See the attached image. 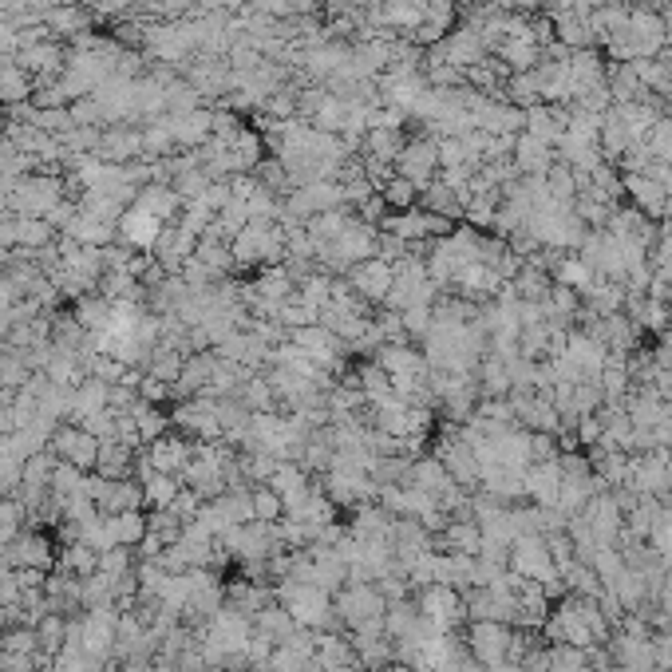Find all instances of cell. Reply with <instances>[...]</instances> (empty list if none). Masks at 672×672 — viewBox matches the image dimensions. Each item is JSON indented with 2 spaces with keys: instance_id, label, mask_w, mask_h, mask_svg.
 Instances as JSON below:
<instances>
[{
  "instance_id": "cell-12",
  "label": "cell",
  "mask_w": 672,
  "mask_h": 672,
  "mask_svg": "<svg viewBox=\"0 0 672 672\" xmlns=\"http://www.w3.org/2000/svg\"><path fill=\"white\" fill-rule=\"evenodd\" d=\"M289 340L309 356V360H317L321 368L325 364H336V356H340V336L333 329H325V325H305V329H293Z\"/></svg>"
},
{
  "instance_id": "cell-4",
  "label": "cell",
  "mask_w": 672,
  "mask_h": 672,
  "mask_svg": "<svg viewBox=\"0 0 672 672\" xmlns=\"http://www.w3.org/2000/svg\"><path fill=\"white\" fill-rule=\"evenodd\" d=\"M380 368H384V376L392 380V388H396V396H408V392H416L423 384V360L412 352V348H404V344H388V348H380V360H376Z\"/></svg>"
},
{
  "instance_id": "cell-15",
  "label": "cell",
  "mask_w": 672,
  "mask_h": 672,
  "mask_svg": "<svg viewBox=\"0 0 672 672\" xmlns=\"http://www.w3.org/2000/svg\"><path fill=\"white\" fill-rule=\"evenodd\" d=\"M131 463H135V447H127L119 439H103L99 443V459H95V475H103V479H131Z\"/></svg>"
},
{
  "instance_id": "cell-11",
  "label": "cell",
  "mask_w": 672,
  "mask_h": 672,
  "mask_svg": "<svg viewBox=\"0 0 672 672\" xmlns=\"http://www.w3.org/2000/svg\"><path fill=\"white\" fill-rule=\"evenodd\" d=\"M4 558H8V566H20V570H52V542L44 538V534H20L8 550H4Z\"/></svg>"
},
{
  "instance_id": "cell-22",
  "label": "cell",
  "mask_w": 672,
  "mask_h": 672,
  "mask_svg": "<svg viewBox=\"0 0 672 672\" xmlns=\"http://www.w3.org/2000/svg\"><path fill=\"white\" fill-rule=\"evenodd\" d=\"M253 522H277V518H285V503H281V495L273 491V487H253Z\"/></svg>"
},
{
  "instance_id": "cell-27",
  "label": "cell",
  "mask_w": 672,
  "mask_h": 672,
  "mask_svg": "<svg viewBox=\"0 0 672 672\" xmlns=\"http://www.w3.org/2000/svg\"><path fill=\"white\" fill-rule=\"evenodd\" d=\"M28 95V84H24V76L20 72H0V99H24Z\"/></svg>"
},
{
  "instance_id": "cell-31",
  "label": "cell",
  "mask_w": 672,
  "mask_h": 672,
  "mask_svg": "<svg viewBox=\"0 0 672 672\" xmlns=\"http://www.w3.org/2000/svg\"><path fill=\"white\" fill-rule=\"evenodd\" d=\"M669 672H672V669H669Z\"/></svg>"
},
{
  "instance_id": "cell-29",
  "label": "cell",
  "mask_w": 672,
  "mask_h": 672,
  "mask_svg": "<svg viewBox=\"0 0 672 672\" xmlns=\"http://www.w3.org/2000/svg\"><path fill=\"white\" fill-rule=\"evenodd\" d=\"M8 329H12V301L0 297V336L8 333Z\"/></svg>"
},
{
  "instance_id": "cell-23",
  "label": "cell",
  "mask_w": 672,
  "mask_h": 672,
  "mask_svg": "<svg viewBox=\"0 0 672 672\" xmlns=\"http://www.w3.org/2000/svg\"><path fill=\"white\" fill-rule=\"evenodd\" d=\"M139 210H147V214H155L159 222L163 218H170L174 210H178V194L174 190H163V186H151V190H143L139 194V202H135Z\"/></svg>"
},
{
  "instance_id": "cell-21",
  "label": "cell",
  "mask_w": 672,
  "mask_h": 672,
  "mask_svg": "<svg viewBox=\"0 0 672 672\" xmlns=\"http://www.w3.org/2000/svg\"><path fill=\"white\" fill-rule=\"evenodd\" d=\"M20 522H24V503L20 499H0V554L20 538Z\"/></svg>"
},
{
  "instance_id": "cell-13",
  "label": "cell",
  "mask_w": 672,
  "mask_h": 672,
  "mask_svg": "<svg viewBox=\"0 0 672 672\" xmlns=\"http://www.w3.org/2000/svg\"><path fill=\"white\" fill-rule=\"evenodd\" d=\"M119 234H123V242H131L135 250H151V246L163 238V222H159L155 214L131 206L127 214H119Z\"/></svg>"
},
{
  "instance_id": "cell-5",
  "label": "cell",
  "mask_w": 672,
  "mask_h": 672,
  "mask_svg": "<svg viewBox=\"0 0 672 672\" xmlns=\"http://www.w3.org/2000/svg\"><path fill=\"white\" fill-rule=\"evenodd\" d=\"M420 613L427 621H435L443 633H455V625L467 621V601L451 586H427L420 597Z\"/></svg>"
},
{
  "instance_id": "cell-25",
  "label": "cell",
  "mask_w": 672,
  "mask_h": 672,
  "mask_svg": "<svg viewBox=\"0 0 672 672\" xmlns=\"http://www.w3.org/2000/svg\"><path fill=\"white\" fill-rule=\"evenodd\" d=\"M139 143L143 139H135V135H107L103 139V159H131L139 151Z\"/></svg>"
},
{
  "instance_id": "cell-28",
  "label": "cell",
  "mask_w": 672,
  "mask_h": 672,
  "mask_svg": "<svg viewBox=\"0 0 672 672\" xmlns=\"http://www.w3.org/2000/svg\"><path fill=\"white\" fill-rule=\"evenodd\" d=\"M653 546L672 558V514H665L661 522H653Z\"/></svg>"
},
{
  "instance_id": "cell-17",
  "label": "cell",
  "mask_w": 672,
  "mask_h": 672,
  "mask_svg": "<svg viewBox=\"0 0 672 672\" xmlns=\"http://www.w3.org/2000/svg\"><path fill=\"white\" fill-rule=\"evenodd\" d=\"M178 491H182V479H178V475L155 471V475L143 483V506H147V510H170V503L178 499Z\"/></svg>"
},
{
  "instance_id": "cell-7",
  "label": "cell",
  "mask_w": 672,
  "mask_h": 672,
  "mask_svg": "<svg viewBox=\"0 0 672 672\" xmlns=\"http://www.w3.org/2000/svg\"><path fill=\"white\" fill-rule=\"evenodd\" d=\"M514 570H518L526 582H550V586H554V574H558V566H554L546 542L534 538V534L514 538Z\"/></svg>"
},
{
  "instance_id": "cell-6",
  "label": "cell",
  "mask_w": 672,
  "mask_h": 672,
  "mask_svg": "<svg viewBox=\"0 0 672 672\" xmlns=\"http://www.w3.org/2000/svg\"><path fill=\"white\" fill-rule=\"evenodd\" d=\"M467 653H475V661L483 669L506 665V657H510V629H506L503 621H475L471 637H467Z\"/></svg>"
},
{
  "instance_id": "cell-14",
  "label": "cell",
  "mask_w": 672,
  "mask_h": 672,
  "mask_svg": "<svg viewBox=\"0 0 672 672\" xmlns=\"http://www.w3.org/2000/svg\"><path fill=\"white\" fill-rule=\"evenodd\" d=\"M277 250H281V238H277V234H269V230H261V226H246V230L238 234L234 257H238L242 265H257V261H269Z\"/></svg>"
},
{
  "instance_id": "cell-9",
  "label": "cell",
  "mask_w": 672,
  "mask_h": 672,
  "mask_svg": "<svg viewBox=\"0 0 672 672\" xmlns=\"http://www.w3.org/2000/svg\"><path fill=\"white\" fill-rule=\"evenodd\" d=\"M190 455H194V443H190V439H182V435H159V439L147 447L151 467H155V471H163V475H178V479H182V471H186Z\"/></svg>"
},
{
  "instance_id": "cell-20",
  "label": "cell",
  "mask_w": 672,
  "mask_h": 672,
  "mask_svg": "<svg viewBox=\"0 0 672 672\" xmlns=\"http://www.w3.org/2000/svg\"><path fill=\"white\" fill-rule=\"evenodd\" d=\"M95 566H99V550H91V546H84V542H72V546L64 550V574H72V578H91Z\"/></svg>"
},
{
  "instance_id": "cell-30",
  "label": "cell",
  "mask_w": 672,
  "mask_h": 672,
  "mask_svg": "<svg viewBox=\"0 0 672 672\" xmlns=\"http://www.w3.org/2000/svg\"><path fill=\"white\" fill-rule=\"evenodd\" d=\"M242 672H261V669H253V665H246V669H242Z\"/></svg>"
},
{
  "instance_id": "cell-2",
  "label": "cell",
  "mask_w": 672,
  "mask_h": 672,
  "mask_svg": "<svg viewBox=\"0 0 672 672\" xmlns=\"http://www.w3.org/2000/svg\"><path fill=\"white\" fill-rule=\"evenodd\" d=\"M336 617L348 621L356 633L360 629H372V625H384V613H388V601L384 593L372 586V582H360V586H344L333 601Z\"/></svg>"
},
{
  "instance_id": "cell-1",
  "label": "cell",
  "mask_w": 672,
  "mask_h": 672,
  "mask_svg": "<svg viewBox=\"0 0 672 672\" xmlns=\"http://www.w3.org/2000/svg\"><path fill=\"white\" fill-rule=\"evenodd\" d=\"M277 605H285V613L297 621V629H325L333 621V593H325L313 582H293L285 578L281 586L273 589Z\"/></svg>"
},
{
  "instance_id": "cell-16",
  "label": "cell",
  "mask_w": 672,
  "mask_h": 672,
  "mask_svg": "<svg viewBox=\"0 0 672 672\" xmlns=\"http://www.w3.org/2000/svg\"><path fill=\"white\" fill-rule=\"evenodd\" d=\"M253 633L273 641V645H285L297 633V621L285 613V605H265V609L253 613Z\"/></svg>"
},
{
  "instance_id": "cell-18",
  "label": "cell",
  "mask_w": 672,
  "mask_h": 672,
  "mask_svg": "<svg viewBox=\"0 0 672 672\" xmlns=\"http://www.w3.org/2000/svg\"><path fill=\"white\" fill-rule=\"evenodd\" d=\"M111 313H115V301H99V297H87L76 305V325L84 329V333L99 336L107 325H111Z\"/></svg>"
},
{
  "instance_id": "cell-8",
  "label": "cell",
  "mask_w": 672,
  "mask_h": 672,
  "mask_svg": "<svg viewBox=\"0 0 672 672\" xmlns=\"http://www.w3.org/2000/svg\"><path fill=\"white\" fill-rule=\"evenodd\" d=\"M348 281H352V293L364 301H388V293H392V281H396V269L388 265V261H380V257H368V261H360V265H352V273H348Z\"/></svg>"
},
{
  "instance_id": "cell-24",
  "label": "cell",
  "mask_w": 672,
  "mask_h": 672,
  "mask_svg": "<svg viewBox=\"0 0 672 672\" xmlns=\"http://www.w3.org/2000/svg\"><path fill=\"white\" fill-rule=\"evenodd\" d=\"M95 574H103L111 586H115L123 574H131V554H127V546L103 550V554H99V566H95Z\"/></svg>"
},
{
  "instance_id": "cell-19",
  "label": "cell",
  "mask_w": 672,
  "mask_h": 672,
  "mask_svg": "<svg viewBox=\"0 0 672 672\" xmlns=\"http://www.w3.org/2000/svg\"><path fill=\"white\" fill-rule=\"evenodd\" d=\"M115 518V538H119V546H139L143 538H147V514L143 510H123V514H111Z\"/></svg>"
},
{
  "instance_id": "cell-26",
  "label": "cell",
  "mask_w": 672,
  "mask_h": 672,
  "mask_svg": "<svg viewBox=\"0 0 672 672\" xmlns=\"http://www.w3.org/2000/svg\"><path fill=\"white\" fill-rule=\"evenodd\" d=\"M24 380H28L24 376V360L20 356H0V388H16Z\"/></svg>"
},
{
  "instance_id": "cell-10",
  "label": "cell",
  "mask_w": 672,
  "mask_h": 672,
  "mask_svg": "<svg viewBox=\"0 0 672 672\" xmlns=\"http://www.w3.org/2000/svg\"><path fill=\"white\" fill-rule=\"evenodd\" d=\"M111 408V384L99 380V376H87L80 388H72V404H68V416L72 423H87L91 416L107 412Z\"/></svg>"
},
{
  "instance_id": "cell-3",
  "label": "cell",
  "mask_w": 672,
  "mask_h": 672,
  "mask_svg": "<svg viewBox=\"0 0 672 672\" xmlns=\"http://www.w3.org/2000/svg\"><path fill=\"white\" fill-rule=\"evenodd\" d=\"M52 455L60 459V463H72V467H80V471H95V459H99V439L80 427V423H72V427H56L52 431Z\"/></svg>"
}]
</instances>
